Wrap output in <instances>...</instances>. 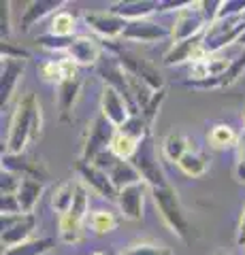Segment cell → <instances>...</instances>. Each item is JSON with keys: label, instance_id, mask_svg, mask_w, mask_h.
Here are the masks:
<instances>
[{"label": "cell", "instance_id": "obj_19", "mask_svg": "<svg viewBox=\"0 0 245 255\" xmlns=\"http://www.w3.org/2000/svg\"><path fill=\"white\" fill-rule=\"evenodd\" d=\"M21 75H23V60L2 58V81H0V105H2V109L11 100Z\"/></svg>", "mask_w": 245, "mask_h": 255}, {"label": "cell", "instance_id": "obj_21", "mask_svg": "<svg viewBox=\"0 0 245 255\" xmlns=\"http://www.w3.org/2000/svg\"><path fill=\"white\" fill-rule=\"evenodd\" d=\"M64 4H66L64 0H34V2H30L26 6V11H23V15H21V30L28 32L38 19H43L45 15L53 13L56 9H60V6H64Z\"/></svg>", "mask_w": 245, "mask_h": 255}, {"label": "cell", "instance_id": "obj_32", "mask_svg": "<svg viewBox=\"0 0 245 255\" xmlns=\"http://www.w3.org/2000/svg\"><path fill=\"white\" fill-rule=\"evenodd\" d=\"M120 255H173V251L167 245L160 243H137L128 247L126 251H122Z\"/></svg>", "mask_w": 245, "mask_h": 255}, {"label": "cell", "instance_id": "obj_43", "mask_svg": "<svg viewBox=\"0 0 245 255\" xmlns=\"http://www.w3.org/2000/svg\"><path fill=\"white\" fill-rule=\"evenodd\" d=\"M92 255H105V253H92Z\"/></svg>", "mask_w": 245, "mask_h": 255}, {"label": "cell", "instance_id": "obj_4", "mask_svg": "<svg viewBox=\"0 0 245 255\" xmlns=\"http://www.w3.org/2000/svg\"><path fill=\"white\" fill-rule=\"evenodd\" d=\"M245 32V21L243 17H228V19H218L211 26H207L203 34V58L205 55H216L220 49L226 45L237 43Z\"/></svg>", "mask_w": 245, "mask_h": 255}, {"label": "cell", "instance_id": "obj_37", "mask_svg": "<svg viewBox=\"0 0 245 255\" xmlns=\"http://www.w3.org/2000/svg\"><path fill=\"white\" fill-rule=\"evenodd\" d=\"M0 53H2V58H11V60H28L30 58V53L23 49V47H15L9 41H2V45H0Z\"/></svg>", "mask_w": 245, "mask_h": 255}, {"label": "cell", "instance_id": "obj_2", "mask_svg": "<svg viewBox=\"0 0 245 255\" xmlns=\"http://www.w3.org/2000/svg\"><path fill=\"white\" fill-rule=\"evenodd\" d=\"M105 47L115 55L117 62H120L132 77H137L139 81H143L152 92L164 90V79L160 75V70H158L149 60L141 58L139 53L126 49V47H122V45H117L115 41H105Z\"/></svg>", "mask_w": 245, "mask_h": 255}, {"label": "cell", "instance_id": "obj_10", "mask_svg": "<svg viewBox=\"0 0 245 255\" xmlns=\"http://www.w3.org/2000/svg\"><path fill=\"white\" fill-rule=\"evenodd\" d=\"M83 21L105 41H113V38L122 36L126 26H128V21L115 15L113 11H90L83 15Z\"/></svg>", "mask_w": 245, "mask_h": 255}, {"label": "cell", "instance_id": "obj_44", "mask_svg": "<svg viewBox=\"0 0 245 255\" xmlns=\"http://www.w3.org/2000/svg\"><path fill=\"white\" fill-rule=\"evenodd\" d=\"M241 17H243V21H245V11H243V15H241Z\"/></svg>", "mask_w": 245, "mask_h": 255}, {"label": "cell", "instance_id": "obj_29", "mask_svg": "<svg viewBox=\"0 0 245 255\" xmlns=\"http://www.w3.org/2000/svg\"><path fill=\"white\" fill-rule=\"evenodd\" d=\"M177 166L188 177H201V174H205V170H207V155L201 153V151L190 149L188 153L179 159Z\"/></svg>", "mask_w": 245, "mask_h": 255}, {"label": "cell", "instance_id": "obj_18", "mask_svg": "<svg viewBox=\"0 0 245 255\" xmlns=\"http://www.w3.org/2000/svg\"><path fill=\"white\" fill-rule=\"evenodd\" d=\"M2 170H9L19 174L21 179H36V181H43L47 177V170L43 168L41 164L32 162V159L23 157V155H11V153H4L2 155Z\"/></svg>", "mask_w": 245, "mask_h": 255}, {"label": "cell", "instance_id": "obj_45", "mask_svg": "<svg viewBox=\"0 0 245 255\" xmlns=\"http://www.w3.org/2000/svg\"><path fill=\"white\" fill-rule=\"evenodd\" d=\"M243 247H245V243H243Z\"/></svg>", "mask_w": 245, "mask_h": 255}, {"label": "cell", "instance_id": "obj_20", "mask_svg": "<svg viewBox=\"0 0 245 255\" xmlns=\"http://www.w3.org/2000/svg\"><path fill=\"white\" fill-rule=\"evenodd\" d=\"M79 92H81V77H70L64 79L58 85V109H60V119L62 122H68L70 113H73V107L79 98Z\"/></svg>", "mask_w": 245, "mask_h": 255}, {"label": "cell", "instance_id": "obj_12", "mask_svg": "<svg viewBox=\"0 0 245 255\" xmlns=\"http://www.w3.org/2000/svg\"><path fill=\"white\" fill-rule=\"evenodd\" d=\"M77 172H79V177H81L83 185L94 189L98 196L107 198V200H111V202L117 200V189L111 183V179H109V172L96 168V166L90 162H81V159L77 162Z\"/></svg>", "mask_w": 245, "mask_h": 255}, {"label": "cell", "instance_id": "obj_13", "mask_svg": "<svg viewBox=\"0 0 245 255\" xmlns=\"http://www.w3.org/2000/svg\"><path fill=\"white\" fill-rule=\"evenodd\" d=\"M143 198H145V185L143 183H137V185H130L122 191H117V209H120L124 219L130 221H139L143 219Z\"/></svg>", "mask_w": 245, "mask_h": 255}, {"label": "cell", "instance_id": "obj_38", "mask_svg": "<svg viewBox=\"0 0 245 255\" xmlns=\"http://www.w3.org/2000/svg\"><path fill=\"white\" fill-rule=\"evenodd\" d=\"M0 21H2V41L11 36V2H0Z\"/></svg>", "mask_w": 245, "mask_h": 255}, {"label": "cell", "instance_id": "obj_7", "mask_svg": "<svg viewBox=\"0 0 245 255\" xmlns=\"http://www.w3.org/2000/svg\"><path fill=\"white\" fill-rule=\"evenodd\" d=\"M117 128L111 126L102 115L96 119H92V124L88 126L85 132V140H83V151H81V162H94L100 153H105L111 147V140L115 136Z\"/></svg>", "mask_w": 245, "mask_h": 255}, {"label": "cell", "instance_id": "obj_17", "mask_svg": "<svg viewBox=\"0 0 245 255\" xmlns=\"http://www.w3.org/2000/svg\"><path fill=\"white\" fill-rule=\"evenodd\" d=\"M160 2L156 0H124V2H113L109 11L120 15L126 21H137V19H147V15L158 13Z\"/></svg>", "mask_w": 245, "mask_h": 255}, {"label": "cell", "instance_id": "obj_26", "mask_svg": "<svg viewBox=\"0 0 245 255\" xmlns=\"http://www.w3.org/2000/svg\"><path fill=\"white\" fill-rule=\"evenodd\" d=\"M207 138L211 142V147H216V149H228V147H235V145H239V134H237L231 126H226V124H218V126H213L209 134H207Z\"/></svg>", "mask_w": 245, "mask_h": 255}, {"label": "cell", "instance_id": "obj_6", "mask_svg": "<svg viewBox=\"0 0 245 255\" xmlns=\"http://www.w3.org/2000/svg\"><path fill=\"white\" fill-rule=\"evenodd\" d=\"M88 204H90V198H88V187L83 183L77 181V191H75V200L73 206L66 215H60V238L64 241L66 245H73L77 243L83 234V223L88 221Z\"/></svg>", "mask_w": 245, "mask_h": 255}, {"label": "cell", "instance_id": "obj_31", "mask_svg": "<svg viewBox=\"0 0 245 255\" xmlns=\"http://www.w3.org/2000/svg\"><path fill=\"white\" fill-rule=\"evenodd\" d=\"M75 32V17L68 11H58L51 17V26H49V34L60 36V38H70Z\"/></svg>", "mask_w": 245, "mask_h": 255}, {"label": "cell", "instance_id": "obj_40", "mask_svg": "<svg viewBox=\"0 0 245 255\" xmlns=\"http://www.w3.org/2000/svg\"><path fill=\"white\" fill-rule=\"evenodd\" d=\"M237 243L243 247L245 243V209H243V215H241V223H239V236H237Z\"/></svg>", "mask_w": 245, "mask_h": 255}, {"label": "cell", "instance_id": "obj_15", "mask_svg": "<svg viewBox=\"0 0 245 255\" xmlns=\"http://www.w3.org/2000/svg\"><path fill=\"white\" fill-rule=\"evenodd\" d=\"M171 36V30H167L160 23H156L152 19H137V21H128L122 38L126 41H141V43H154L160 38Z\"/></svg>", "mask_w": 245, "mask_h": 255}, {"label": "cell", "instance_id": "obj_25", "mask_svg": "<svg viewBox=\"0 0 245 255\" xmlns=\"http://www.w3.org/2000/svg\"><path fill=\"white\" fill-rule=\"evenodd\" d=\"M139 145H141L139 138H134V136H130V134L117 130L113 140H111V147H109V151H111L117 159H132L134 153H137Z\"/></svg>", "mask_w": 245, "mask_h": 255}, {"label": "cell", "instance_id": "obj_3", "mask_svg": "<svg viewBox=\"0 0 245 255\" xmlns=\"http://www.w3.org/2000/svg\"><path fill=\"white\" fill-rule=\"evenodd\" d=\"M154 194V202L160 211L164 223L173 230V234H177L181 241H188L190 236V221L186 217L184 209H181V202H179V196L177 191L173 189L171 185L167 187H156L152 189Z\"/></svg>", "mask_w": 245, "mask_h": 255}, {"label": "cell", "instance_id": "obj_35", "mask_svg": "<svg viewBox=\"0 0 245 255\" xmlns=\"http://www.w3.org/2000/svg\"><path fill=\"white\" fill-rule=\"evenodd\" d=\"M164 98H167V92H164V90H160V92H154L152 100H149L147 105L143 107V111H141V115H143V119H145V122H147L149 126H152V122L156 119V115H158V111H160V107H162Z\"/></svg>", "mask_w": 245, "mask_h": 255}, {"label": "cell", "instance_id": "obj_28", "mask_svg": "<svg viewBox=\"0 0 245 255\" xmlns=\"http://www.w3.org/2000/svg\"><path fill=\"white\" fill-rule=\"evenodd\" d=\"M53 245H56L53 238H34V241H26L17 247L4 249L2 255H45L47 251H51Z\"/></svg>", "mask_w": 245, "mask_h": 255}, {"label": "cell", "instance_id": "obj_24", "mask_svg": "<svg viewBox=\"0 0 245 255\" xmlns=\"http://www.w3.org/2000/svg\"><path fill=\"white\" fill-rule=\"evenodd\" d=\"M190 151V140L181 132H169L162 142V155L173 164H179V159Z\"/></svg>", "mask_w": 245, "mask_h": 255}, {"label": "cell", "instance_id": "obj_39", "mask_svg": "<svg viewBox=\"0 0 245 255\" xmlns=\"http://www.w3.org/2000/svg\"><path fill=\"white\" fill-rule=\"evenodd\" d=\"M0 211H2V215H17V213H21L17 196H2L0 198Z\"/></svg>", "mask_w": 245, "mask_h": 255}, {"label": "cell", "instance_id": "obj_14", "mask_svg": "<svg viewBox=\"0 0 245 255\" xmlns=\"http://www.w3.org/2000/svg\"><path fill=\"white\" fill-rule=\"evenodd\" d=\"M66 58L73 60L77 66H90V64H98L102 60V45L94 36H75L73 45L68 47Z\"/></svg>", "mask_w": 245, "mask_h": 255}, {"label": "cell", "instance_id": "obj_36", "mask_svg": "<svg viewBox=\"0 0 245 255\" xmlns=\"http://www.w3.org/2000/svg\"><path fill=\"white\" fill-rule=\"evenodd\" d=\"M245 11V0H224L220 4V13H218V19H228V17H239ZM216 19V21H218Z\"/></svg>", "mask_w": 245, "mask_h": 255}, {"label": "cell", "instance_id": "obj_5", "mask_svg": "<svg viewBox=\"0 0 245 255\" xmlns=\"http://www.w3.org/2000/svg\"><path fill=\"white\" fill-rule=\"evenodd\" d=\"M130 162L134 164V168L139 170L141 179H143L152 189L169 185L167 177H164V170L160 166V159H158V149H156V142L152 138V132L141 140L137 153H134V157L130 159Z\"/></svg>", "mask_w": 245, "mask_h": 255}, {"label": "cell", "instance_id": "obj_11", "mask_svg": "<svg viewBox=\"0 0 245 255\" xmlns=\"http://www.w3.org/2000/svg\"><path fill=\"white\" fill-rule=\"evenodd\" d=\"M100 111H102V117L115 128H122L132 117V111L128 107V102H126V98L109 85H105V90H102Z\"/></svg>", "mask_w": 245, "mask_h": 255}, {"label": "cell", "instance_id": "obj_23", "mask_svg": "<svg viewBox=\"0 0 245 255\" xmlns=\"http://www.w3.org/2000/svg\"><path fill=\"white\" fill-rule=\"evenodd\" d=\"M41 194H43V183L41 181L21 179V185H19V191H17V202H19L21 213L34 215L36 204H38V200H41Z\"/></svg>", "mask_w": 245, "mask_h": 255}, {"label": "cell", "instance_id": "obj_42", "mask_svg": "<svg viewBox=\"0 0 245 255\" xmlns=\"http://www.w3.org/2000/svg\"><path fill=\"white\" fill-rule=\"evenodd\" d=\"M241 117H243V126H245V109H243V115Z\"/></svg>", "mask_w": 245, "mask_h": 255}, {"label": "cell", "instance_id": "obj_8", "mask_svg": "<svg viewBox=\"0 0 245 255\" xmlns=\"http://www.w3.org/2000/svg\"><path fill=\"white\" fill-rule=\"evenodd\" d=\"M207 26L209 23L203 17L199 2H186L184 9L177 11L175 26H173V30H171V38H173V43L188 41V38H194V36L203 34V32L207 30Z\"/></svg>", "mask_w": 245, "mask_h": 255}, {"label": "cell", "instance_id": "obj_1", "mask_svg": "<svg viewBox=\"0 0 245 255\" xmlns=\"http://www.w3.org/2000/svg\"><path fill=\"white\" fill-rule=\"evenodd\" d=\"M41 124H43L41 105H38L34 94H28L26 98H21V102L13 113L9 136H6V147H4L6 153L21 155L30 140H36L41 136Z\"/></svg>", "mask_w": 245, "mask_h": 255}, {"label": "cell", "instance_id": "obj_33", "mask_svg": "<svg viewBox=\"0 0 245 255\" xmlns=\"http://www.w3.org/2000/svg\"><path fill=\"white\" fill-rule=\"evenodd\" d=\"M73 38L75 36H70V38H60V36H53V34H43V36H38L36 38V43L45 47V49H51V51H68V47L73 45Z\"/></svg>", "mask_w": 245, "mask_h": 255}, {"label": "cell", "instance_id": "obj_16", "mask_svg": "<svg viewBox=\"0 0 245 255\" xmlns=\"http://www.w3.org/2000/svg\"><path fill=\"white\" fill-rule=\"evenodd\" d=\"M203 34L188 38V41H181V43H173V47L164 55V64L167 66H177V64H184V62L192 64L194 60L203 58Z\"/></svg>", "mask_w": 245, "mask_h": 255}, {"label": "cell", "instance_id": "obj_27", "mask_svg": "<svg viewBox=\"0 0 245 255\" xmlns=\"http://www.w3.org/2000/svg\"><path fill=\"white\" fill-rule=\"evenodd\" d=\"M75 191H77V181H64L62 185L56 187L51 196V206L56 209L60 215H66L73 206L75 200Z\"/></svg>", "mask_w": 245, "mask_h": 255}, {"label": "cell", "instance_id": "obj_22", "mask_svg": "<svg viewBox=\"0 0 245 255\" xmlns=\"http://www.w3.org/2000/svg\"><path fill=\"white\" fill-rule=\"evenodd\" d=\"M109 179H111V183L115 185L117 191H122L126 187H130V185H137V183L143 181L130 159H117L115 166L109 170Z\"/></svg>", "mask_w": 245, "mask_h": 255}, {"label": "cell", "instance_id": "obj_30", "mask_svg": "<svg viewBox=\"0 0 245 255\" xmlns=\"http://www.w3.org/2000/svg\"><path fill=\"white\" fill-rule=\"evenodd\" d=\"M88 223H90V228H92L94 234H109V232H113V230L117 228L120 219H117L111 211H102L100 209V211L90 213Z\"/></svg>", "mask_w": 245, "mask_h": 255}, {"label": "cell", "instance_id": "obj_34", "mask_svg": "<svg viewBox=\"0 0 245 255\" xmlns=\"http://www.w3.org/2000/svg\"><path fill=\"white\" fill-rule=\"evenodd\" d=\"M19 185H21L19 174L2 170V174H0V191H2V196H17Z\"/></svg>", "mask_w": 245, "mask_h": 255}, {"label": "cell", "instance_id": "obj_9", "mask_svg": "<svg viewBox=\"0 0 245 255\" xmlns=\"http://www.w3.org/2000/svg\"><path fill=\"white\" fill-rule=\"evenodd\" d=\"M36 228L34 215L17 213V215H2V245L6 249L17 247L30 241V234Z\"/></svg>", "mask_w": 245, "mask_h": 255}, {"label": "cell", "instance_id": "obj_41", "mask_svg": "<svg viewBox=\"0 0 245 255\" xmlns=\"http://www.w3.org/2000/svg\"><path fill=\"white\" fill-rule=\"evenodd\" d=\"M239 159H241V162H245V136L239 140Z\"/></svg>", "mask_w": 245, "mask_h": 255}]
</instances>
